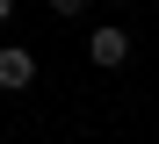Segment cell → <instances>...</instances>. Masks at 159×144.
<instances>
[{
    "mask_svg": "<svg viewBox=\"0 0 159 144\" xmlns=\"http://www.w3.org/2000/svg\"><path fill=\"white\" fill-rule=\"evenodd\" d=\"M87 58H94V65H123V58H130V29H116V22H101L94 36H87Z\"/></svg>",
    "mask_w": 159,
    "mask_h": 144,
    "instance_id": "6da1fadb",
    "label": "cell"
},
{
    "mask_svg": "<svg viewBox=\"0 0 159 144\" xmlns=\"http://www.w3.org/2000/svg\"><path fill=\"white\" fill-rule=\"evenodd\" d=\"M0 86H7V94H22V86H36V58L22 50V43H7V50H0Z\"/></svg>",
    "mask_w": 159,
    "mask_h": 144,
    "instance_id": "7a4b0ae2",
    "label": "cell"
},
{
    "mask_svg": "<svg viewBox=\"0 0 159 144\" xmlns=\"http://www.w3.org/2000/svg\"><path fill=\"white\" fill-rule=\"evenodd\" d=\"M51 15H87V0H51Z\"/></svg>",
    "mask_w": 159,
    "mask_h": 144,
    "instance_id": "3957f363",
    "label": "cell"
},
{
    "mask_svg": "<svg viewBox=\"0 0 159 144\" xmlns=\"http://www.w3.org/2000/svg\"><path fill=\"white\" fill-rule=\"evenodd\" d=\"M0 22H15V0H0Z\"/></svg>",
    "mask_w": 159,
    "mask_h": 144,
    "instance_id": "277c9868",
    "label": "cell"
}]
</instances>
